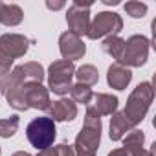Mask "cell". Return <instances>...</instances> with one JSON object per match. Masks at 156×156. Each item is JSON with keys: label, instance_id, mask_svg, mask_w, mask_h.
<instances>
[{"label": "cell", "instance_id": "cell-10", "mask_svg": "<svg viewBox=\"0 0 156 156\" xmlns=\"http://www.w3.org/2000/svg\"><path fill=\"white\" fill-rule=\"evenodd\" d=\"M118 98L112 94H94L92 101L87 105V110H92L94 114L101 116H112L114 112H118Z\"/></svg>", "mask_w": 156, "mask_h": 156}, {"label": "cell", "instance_id": "cell-24", "mask_svg": "<svg viewBox=\"0 0 156 156\" xmlns=\"http://www.w3.org/2000/svg\"><path fill=\"white\" fill-rule=\"evenodd\" d=\"M46 8L48 9H61V8H64V2H51V0H48V2H46Z\"/></svg>", "mask_w": 156, "mask_h": 156}, {"label": "cell", "instance_id": "cell-14", "mask_svg": "<svg viewBox=\"0 0 156 156\" xmlns=\"http://www.w3.org/2000/svg\"><path fill=\"white\" fill-rule=\"evenodd\" d=\"M24 19V11L20 9V6L17 4H4V9H2V15H0V24H4L8 28H13V26H19Z\"/></svg>", "mask_w": 156, "mask_h": 156}, {"label": "cell", "instance_id": "cell-8", "mask_svg": "<svg viewBox=\"0 0 156 156\" xmlns=\"http://www.w3.org/2000/svg\"><path fill=\"white\" fill-rule=\"evenodd\" d=\"M33 42L35 41H31L20 33H4V35H0V51L15 61L19 57H24L28 48Z\"/></svg>", "mask_w": 156, "mask_h": 156}, {"label": "cell", "instance_id": "cell-17", "mask_svg": "<svg viewBox=\"0 0 156 156\" xmlns=\"http://www.w3.org/2000/svg\"><path fill=\"white\" fill-rule=\"evenodd\" d=\"M70 98H72V101L77 105V103H81V105H88L90 101H92V96H94V92H92V88L90 87H87V85H81V83H77V85H72V88H70Z\"/></svg>", "mask_w": 156, "mask_h": 156}, {"label": "cell", "instance_id": "cell-20", "mask_svg": "<svg viewBox=\"0 0 156 156\" xmlns=\"http://www.w3.org/2000/svg\"><path fill=\"white\" fill-rule=\"evenodd\" d=\"M37 156H75V151H73V147H72V145L61 143V145L48 147L46 151H41Z\"/></svg>", "mask_w": 156, "mask_h": 156}, {"label": "cell", "instance_id": "cell-11", "mask_svg": "<svg viewBox=\"0 0 156 156\" xmlns=\"http://www.w3.org/2000/svg\"><path fill=\"white\" fill-rule=\"evenodd\" d=\"M132 81V72L130 68L119 64V62H114L108 66V72H107V83L116 88V90H125L129 87V83Z\"/></svg>", "mask_w": 156, "mask_h": 156}, {"label": "cell", "instance_id": "cell-7", "mask_svg": "<svg viewBox=\"0 0 156 156\" xmlns=\"http://www.w3.org/2000/svg\"><path fill=\"white\" fill-rule=\"evenodd\" d=\"M90 6L92 2H83V0H73V4L66 11V22H68V31L75 33L77 37L87 35L90 28Z\"/></svg>", "mask_w": 156, "mask_h": 156}, {"label": "cell", "instance_id": "cell-22", "mask_svg": "<svg viewBox=\"0 0 156 156\" xmlns=\"http://www.w3.org/2000/svg\"><path fill=\"white\" fill-rule=\"evenodd\" d=\"M11 66H13V59L0 51V79H4V77L11 72Z\"/></svg>", "mask_w": 156, "mask_h": 156}, {"label": "cell", "instance_id": "cell-9", "mask_svg": "<svg viewBox=\"0 0 156 156\" xmlns=\"http://www.w3.org/2000/svg\"><path fill=\"white\" fill-rule=\"evenodd\" d=\"M59 51H61L64 61L73 62L77 59H83V55L87 53V46H85L81 37H77L72 31H64L59 37Z\"/></svg>", "mask_w": 156, "mask_h": 156}, {"label": "cell", "instance_id": "cell-15", "mask_svg": "<svg viewBox=\"0 0 156 156\" xmlns=\"http://www.w3.org/2000/svg\"><path fill=\"white\" fill-rule=\"evenodd\" d=\"M77 77V81H79L81 85H87V87H94L98 81H99V72L94 64H83L75 70L73 73Z\"/></svg>", "mask_w": 156, "mask_h": 156}, {"label": "cell", "instance_id": "cell-21", "mask_svg": "<svg viewBox=\"0 0 156 156\" xmlns=\"http://www.w3.org/2000/svg\"><path fill=\"white\" fill-rule=\"evenodd\" d=\"M125 11H127V15H130L132 19H141V17H145V13H147V4H143V2H127L125 6Z\"/></svg>", "mask_w": 156, "mask_h": 156}, {"label": "cell", "instance_id": "cell-4", "mask_svg": "<svg viewBox=\"0 0 156 156\" xmlns=\"http://www.w3.org/2000/svg\"><path fill=\"white\" fill-rule=\"evenodd\" d=\"M75 73V66L72 61H53L48 68V88L57 94V96H64L70 92L72 88V79Z\"/></svg>", "mask_w": 156, "mask_h": 156}, {"label": "cell", "instance_id": "cell-2", "mask_svg": "<svg viewBox=\"0 0 156 156\" xmlns=\"http://www.w3.org/2000/svg\"><path fill=\"white\" fill-rule=\"evenodd\" d=\"M152 99H154V88H152V85L147 83V81H145V83H140V85L130 92L123 114H125V118L129 119V123H130L132 127L140 125V123L145 119Z\"/></svg>", "mask_w": 156, "mask_h": 156}, {"label": "cell", "instance_id": "cell-26", "mask_svg": "<svg viewBox=\"0 0 156 156\" xmlns=\"http://www.w3.org/2000/svg\"><path fill=\"white\" fill-rule=\"evenodd\" d=\"M11 156H31L30 152H24V151H17V152H13Z\"/></svg>", "mask_w": 156, "mask_h": 156}, {"label": "cell", "instance_id": "cell-29", "mask_svg": "<svg viewBox=\"0 0 156 156\" xmlns=\"http://www.w3.org/2000/svg\"><path fill=\"white\" fill-rule=\"evenodd\" d=\"M0 154H2V149H0Z\"/></svg>", "mask_w": 156, "mask_h": 156}, {"label": "cell", "instance_id": "cell-12", "mask_svg": "<svg viewBox=\"0 0 156 156\" xmlns=\"http://www.w3.org/2000/svg\"><path fill=\"white\" fill-rule=\"evenodd\" d=\"M48 112V118H51L53 121H72L77 116V105L72 99H59L50 105Z\"/></svg>", "mask_w": 156, "mask_h": 156}, {"label": "cell", "instance_id": "cell-25", "mask_svg": "<svg viewBox=\"0 0 156 156\" xmlns=\"http://www.w3.org/2000/svg\"><path fill=\"white\" fill-rule=\"evenodd\" d=\"M107 156H129V152L123 151V149H114V151H110Z\"/></svg>", "mask_w": 156, "mask_h": 156}, {"label": "cell", "instance_id": "cell-19", "mask_svg": "<svg viewBox=\"0 0 156 156\" xmlns=\"http://www.w3.org/2000/svg\"><path fill=\"white\" fill-rule=\"evenodd\" d=\"M20 118L19 116H9L6 119H0V138H11L19 130Z\"/></svg>", "mask_w": 156, "mask_h": 156}, {"label": "cell", "instance_id": "cell-3", "mask_svg": "<svg viewBox=\"0 0 156 156\" xmlns=\"http://www.w3.org/2000/svg\"><path fill=\"white\" fill-rule=\"evenodd\" d=\"M55 121L48 116H41V118H35L28 123L26 127V136H28V141L41 152V151H46L48 147L53 145L55 141Z\"/></svg>", "mask_w": 156, "mask_h": 156}, {"label": "cell", "instance_id": "cell-6", "mask_svg": "<svg viewBox=\"0 0 156 156\" xmlns=\"http://www.w3.org/2000/svg\"><path fill=\"white\" fill-rule=\"evenodd\" d=\"M121 30H123V19L118 13H114V11H101L90 22L87 37L96 41V39H101V37L118 35Z\"/></svg>", "mask_w": 156, "mask_h": 156}, {"label": "cell", "instance_id": "cell-18", "mask_svg": "<svg viewBox=\"0 0 156 156\" xmlns=\"http://www.w3.org/2000/svg\"><path fill=\"white\" fill-rule=\"evenodd\" d=\"M123 151H127V152H130V151H134V149H140V147H143V141H145V136H143V132L141 130H138V129H130L123 138Z\"/></svg>", "mask_w": 156, "mask_h": 156}, {"label": "cell", "instance_id": "cell-5", "mask_svg": "<svg viewBox=\"0 0 156 156\" xmlns=\"http://www.w3.org/2000/svg\"><path fill=\"white\" fill-rule=\"evenodd\" d=\"M149 48L151 41L145 35H132L125 41V48L118 62L127 68H140L149 59Z\"/></svg>", "mask_w": 156, "mask_h": 156}, {"label": "cell", "instance_id": "cell-1", "mask_svg": "<svg viewBox=\"0 0 156 156\" xmlns=\"http://www.w3.org/2000/svg\"><path fill=\"white\" fill-rule=\"evenodd\" d=\"M101 130H103L101 118L92 110H87L85 123L75 138V143L72 145L75 151V156H96V151L101 141Z\"/></svg>", "mask_w": 156, "mask_h": 156}, {"label": "cell", "instance_id": "cell-28", "mask_svg": "<svg viewBox=\"0 0 156 156\" xmlns=\"http://www.w3.org/2000/svg\"><path fill=\"white\" fill-rule=\"evenodd\" d=\"M2 81H4V79H0V90H2Z\"/></svg>", "mask_w": 156, "mask_h": 156}, {"label": "cell", "instance_id": "cell-23", "mask_svg": "<svg viewBox=\"0 0 156 156\" xmlns=\"http://www.w3.org/2000/svg\"><path fill=\"white\" fill-rule=\"evenodd\" d=\"M129 156H154V151H152V149H151V151H147V149L140 147V149L130 151V152H129Z\"/></svg>", "mask_w": 156, "mask_h": 156}, {"label": "cell", "instance_id": "cell-16", "mask_svg": "<svg viewBox=\"0 0 156 156\" xmlns=\"http://www.w3.org/2000/svg\"><path fill=\"white\" fill-rule=\"evenodd\" d=\"M101 48H103L105 53H108V55H110L112 59H116V62H118L119 57H121V53H123L125 41H123L121 37H118V35H110V37H107V39L103 41Z\"/></svg>", "mask_w": 156, "mask_h": 156}, {"label": "cell", "instance_id": "cell-13", "mask_svg": "<svg viewBox=\"0 0 156 156\" xmlns=\"http://www.w3.org/2000/svg\"><path fill=\"white\" fill-rule=\"evenodd\" d=\"M130 129H132V125L129 123V119L125 118L123 112H114L112 114V118H110V132H108L112 141H119Z\"/></svg>", "mask_w": 156, "mask_h": 156}, {"label": "cell", "instance_id": "cell-27", "mask_svg": "<svg viewBox=\"0 0 156 156\" xmlns=\"http://www.w3.org/2000/svg\"><path fill=\"white\" fill-rule=\"evenodd\" d=\"M103 4H107V6H116V4H119L118 0H103Z\"/></svg>", "mask_w": 156, "mask_h": 156}]
</instances>
